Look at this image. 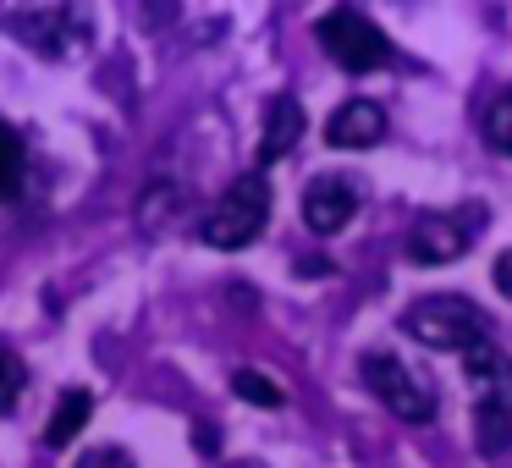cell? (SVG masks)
Returning a JSON list of instances; mask_svg holds the SVG:
<instances>
[{
	"label": "cell",
	"instance_id": "cell-1",
	"mask_svg": "<svg viewBox=\"0 0 512 468\" xmlns=\"http://www.w3.org/2000/svg\"><path fill=\"white\" fill-rule=\"evenodd\" d=\"M402 331L419 347H430V353H463L468 358L474 347L490 342V314L474 309V298H463V292H435V298L408 303Z\"/></svg>",
	"mask_w": 512,
	"mask_h": 468
},
{
	"label": "cell",
	"instance_id": "cell-2",
	"mask_svg": "<svg viewBox=\"0 0 512 468\" xmlns=\"http://www.w3.org/2000/svg\"><path fill=\"white\" fill-rule=\"evenodd\" d=\"M358 375H364V386L375 391V397L386 402V408L397 413V419H408V424H430V419H435V408H441L430 369H424L419 358H408V353H386V347H369V353L358 358Z\"/></svg>",
	"mask_w": 512,
	"mask_h": 468
},
{
	"label": "cell",
	"instance_id": "cell-3",
	"mask_svg": "<svg viewBox=\"0 0 512 468\" xmlns=\"http://www.w3.org/2000/svg\"><path fill=\"white\" fill-rule=\"evenodd\" d=\"M0 28L45 61H78L94 39V17L83 6H12L0 12Z\"/></svg>",
	"mask_w": 512,
	"mask_h": 468
},
{
	"label": "cell",
	"instance_id": "cell-4",
	"mask_svg": "<svg viewBox=\"0 0 512 468\" xmlns=\"http://www.w3.org/2000/svg\"><path fill=\"white\" fill-rule=\"evenodd\" d=\"M265 221H270V182L259 177V171H248V177H237L232 188L215 199V210L204 215L199 237L210 248H248L265 232Z\"/></svg>",
	"mask_w": 512,
	"mask_h": 468
},
{
	"label": "cell",
	"instance_id": "cell-5",
	"mask_svg": "<svg viewBox=\"0 0 512 468\" xmlns=\"http://www.w3.org/2000/svg\"><path fill=\"white\" fill-rule=\"evenodd\" d=\"M479 232H485V204L424 210L419 221H413V232H408V259H413V265H424V270L452 265V259H463L468 248L479 243Z\"/></svg>",
	"mask_w": 512,
	"mask_h": 468
},
{
	"label": "cell",
	"instance_id": "cell-6",
	"mask_svg": "<svg viewBox=\"0 0 512 468\" xmlns=\"http://www.w3.org/2000/svg\"><path fill=\"white\" fill-rule=\"evenodd\" d=\"M314 34H320L325 56H331L336 67H347V72H375V67L391 61V39L380 34L358 6H331V12L314 23Z\"/></svg>",
	"mask_w": 512,
	"mask_h": 468
},
{
	"label": "cell",
	"instance_id": "cell-7",
	"mask_svg": "<svg viewBox=\"0 0 512 468\" xmlns=\"http://www.w3.org/2000/svg\"><path fill=\"white\" fill-rule=\"evenodd\" d=\"M358 199H364V193H358V182L347 177V171H320V177L303 188V221H309V232L331 237L358 215Z\"/></svg>",
	"mask_w": 512,
	"mask_h": 468
},
{
	"label": "cell",
	"instance_id": "cell-8",
	"mask_svg": "<svg viewBox=\"0 0 512 468\" xmlns=\"http://www.w3.org/2000/svg\"><path fill=\"white\" fill-rule=\"evenodd\" d=\"M463 375H468V391H474V408L512 413V358L501 353L496 342L474 347V353L463 358Z\"/></svg>",
	"mask_w": 512,
	"mask_h": 468
},
{
	"label": "cell",
	"instance_id": "cell-9",
	"mask_svg": "<svg viewBox=\"0 0 512 468\" xmlns=\"http://www.w3.org/2000/svg\"><path fill=\"white\" fill-rule=\"evenodd\" d=\"M309 133V116H303V105L292 100V94H276V100L265 105V133H259V166H276V160H287L292 149H298V138Z\"/></svg>",
	"mask_w": 512,
	"mask_h": 468
},
{
	"label": "cell",
	"instance_id": "cell-10",
	"mask_svg": "<svg viewBox=\"0 0 512 468\" xmlns=\"http://www.w3.org/2000/svg\"><path fill=\"white\" fill-rule=\"evenodd\" d=\"M380 133H386V111L375 100H347L325 122V144L331 149H369V144H380Z\"/></svg>",
	"mask_w": 512,
	"mask_h": 468
},
{
	"label": "cell",
	"instance_id": "cell-11",
	"mask_svg": "<svg viewBox=\"0 0 512 468\" xmlns=\"http://www.w3.org/2000/svg\"><path fill=\"white\" fill-rule=\"evenodd\" d=\"M94 419V391H83V386H67L56 397V413H50V424H45V446H72L83 435V424Z\"/></svg>",
	"mask_w": 512,
	"mask_h": 468
},
{
	"label": "cell",
	"instance_id": "cell-12",
	"mask_svg": "<svg viewBox=\"0 0 512 468\" xmlns=\"http://www.w3.org/2000/svg\"><path fill=\"white\" fill-rule=\"evenodd\" d=\"M474 435H479V452H485V457H507V446H512V413L474 408Z\"/></svg>",
	"mask_w": 512,
	"mask_h": 468
},
{
	"label": "cell",
	"instance_id": "cell-13",
	"mask_svg": "<svg viewBox=\"0 0 512 468\" xmlns=\"http://www.w3.org/2000/svg\"><path fill=\"white\" fill-rule=\"evenodd\" d=\"M23 166H28L23 138L0 122V199H17V188H23Z\"/></svg>",
	"mask_w": 512,
	"mask_h": 468
},
{
	"label": "cell",
	"instance_id": "cell-14",
	"mask_svg": "<svg viewBox=\"0 0 512 468\" xmlns=\"http://www.w3.org/2000/svg\"><path fill=\"white\" fill-rule=\"evenodd\" d=\"M485 144L496 155H512V83L496 89V100L485 105Z\"/></svg>",
	"mask_w": 512,
	"mask_h": 468
},
{
	"label": "cell",
	"instance_id": "cell-15",
	"mask_svg": "<svg viewBox=\"0 0 512 468\" xmlns=\"http://www.w3.org/2000/svg\"><path fill=\"white\" fill-rule=\"evenodd\" d=\"M232 391H237L243 402H254V408H281V402H287V391H281L270 375H259V369H237V375H232Z\"/></svg>",
	"mask_w": 512,
	"mask_h": 468
},
{
	"label": "cell",
	"instance_id": "cell-16",
	"mask_svg": "<svg viewBox=\"0 0 512 468\" xmlns=\"http://www.w3.org/2000/svg\"><path fill=\"white\" fill-rule=\"evenodd\" d=\"M23 386H28V364L12 353V347H0V419H6V413H17Z\"/></svg>",
	"mask_w": 512,
	"mask_h": 468
},
{
	"label": "cell",
	"instance_id": "cell-17",
	"mask_svg": "<svg viewBox=\"0 0 512 468\" xmlns=\"http://www.w3.org/2000/svg\"><path fill=\"white\" fill-rule=\"evenodd\" d=\"M78 468H138L133 452H122V446H89V452L78 457Z\"/></svg>",
	"mask_w": 512,
	"mask_h": 468
},
{
	"label": "cell",
	"instance_id": "cell-18",
	"mask_svg": "<svg viewBox=\"0 0 512 468\" xmlns=\"http://www.w3.org/2000/svg\"><path fill=\"white\" fill-rule=\"evenodd\" d=\"M490 276H496V292H507V298H512V248L496 259V270H490Z\"/></svg>",
	"mask_w": 512,
	"mask_h": 468
},
{
	"label": "cell",
	"instance_id": "cell-19",
	"mask_svg": "<svg viewBox=\"0 0 512 468\" xmlns=\"http://www.w3.org/2000/svg\"><path fill=\"white\" fill-rule=\"evenodd\" d=\"M226 468H265V463H254V457H248V463H226Z\"/></svg>",
	"mask_w": 512,
	"mask_h": 468
}]
</instances>
